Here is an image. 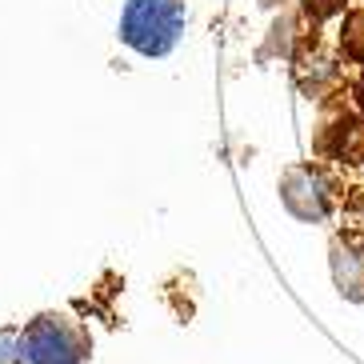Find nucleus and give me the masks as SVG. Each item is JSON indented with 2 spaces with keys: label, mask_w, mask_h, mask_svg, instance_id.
Listing matches in <instances>:
<instances>
[{
  "label": "nucleus",
  "mask_w": 364,
  "mask_h": 364,
  "mask_svg": "<svg viewBox=\"0 0 364 364\" xmlns=\"http://www.w3.org/2000/svg\"><path fill=\"white\" fill-rule=\"evenodd\" d=\"M92 336L68 312H41L21 328V364H88Z\"/></svg>",
  "instance_id": "obj_1"
},
{
  "label": "nucleus",
  "mask_w": 364,
  "mask_h": 364,
  "mask_svg": "<svg viewBox=\"0 0 364 364\" xmlns=\"http://www.w3.org/2000/svg\"><path fill=\"white\" fill-rule=\"evenodd\" d=\"M184 0H129L120 12V41L140 56H168L184 33Z\"/></svg>",
  "instance_id": "obj_2"
},
{
  "label": "nucleus",
  "mask_w": 364,
  "mask_h": 364,
  "mask_svg": "<svg viewBox=\"0 0 364 364\" xmlns=\"http://www.w3.org/2000/svg\"><path fill=\"white\" fill-rule=\"evenodd\" d=\"M280 200L296 220H324L336 208V188H332L328 172L316 164H292L280 176Z\"/></svg>",
  "instance_id": "obj_3"
},
{
  "label": "nucleus",
  "mask_w": 364,
  "mask_h": 364,
  "mask_svg": "<svg viewBox=\"0 0 364 364\" xmlns=\"http://www.w3.org/2000/svg\"><path fill=\"white\" fill-rule=\"evenodd\" d=\"M328 264H332V280L341 296L364 300V232H344V236H332L328 245Z\"/></svg>",
  "instance_id": "obj_4"
},
{
  "label": "nucleus",
  "mask_w": 364,
  "mask_h": 364,
  "mask_svg": "<svg viewBox=\"0 0 364 364\" xmlns=\"http://www.w3.org/2000/svg\"><path fill=\"white\" fill-rule=\"evenodd\" d=\"M321 152L332 156V161H344V164H364V112L360 117L341 112L332 124H324Z\"/></svg>",
  "instance_id": "obj_5"
},
{
  "label": "nucleus",
  "mask_w": 364,
  "mask_h": 364,
  "mask_svg": "<svg viewBox=\"0 0 364 364\" xmlns=\"http://www.w3.org/2000/svg\"><path fill=\"white\" fill-rule=\"evenodd\" d=\"M336 80H341L336 60H332V56H324L316 44H312V48H304V53L296 56V85L304 88L309 97L321 100L328 88H336Z\"/></svg>",
  "instance_id": "obj_6"
},
{
  "label": "nucleus",
  "mask_w": 364,
  "mask_h": 364,
  "mask_svg": "<svg viewBox=\"0 0 364 364\" xmlns=\"http://www.w3.org/2000/svg\"><path fill=\"white\" fill-rule=\"evenodd\" d=\"M341 53L353 60V65L364 68V9H353L344 16V28H341Z\"/></svg>",
  "instance_id": "obj_7"
},
{
  "label": "nucleus",
  "mask_w": 364,
  "mask_h": 364,
  "mask_svg": "<svg viewBox=\"0 0 364 364\" xmlns=\"http://www.w3.org/2000/svg\"><path fill=\"white\" fill-rule=\"evenodd\" d=\"M300 4H304V16H309L312 24H321V21H328V16H336V12H344L348 0H300Z\"/></svg>",
  "instance_id": "obj_8"
},
{
  "label": "nucleus",
  "mask_w": 364,
  "mask_h": 364,
  "mask_svg": "<svg viewBox=\"0 0 364 364\" xmlns=\"http://www.w3.org/2000/svg\"><path fill=\"white\" fill-rule=\"evenodd\" d=\"M0 364H21V328H0Z\"/></svg>",
  "instance_id": "obj_9"
},
{
  "label": "nucleus",
  "mask_w": 364,
  "mask_h": 364,
  "mask_svg": "<svg viewBox=\"0 0 364 364\" xmlns=\"http://www.w3.org/2000/svg\"><path fill=\"white\" fill-rule=\"evenodd\" d=\"M348 220H353V232H364V188L348 200Z\"/></svg>",
  "instance_id": "obj_10"
},
{
  "label": "nucleus",
  "mask_w": 364,
  "mask_h": 364,
  "mask_svg": "<svg viewBox=\"0 0 364 364\" xmlns=\"http://www.w3.org/2000/svg\"><path fill=\"white\" fill-rule=\"evenodd\" d=\"M356 105H360V112H364V76H360V85H356Z\"/></svg>",
  "instance_id": "obj_11"
}]
</instances>
